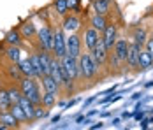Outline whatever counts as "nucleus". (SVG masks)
<instances>
[{"mask_svg":"<svg viewBox=\"0 0 153 130\" xmlns=\"http://www.w3.org/2000/svg\"><path fill=\"white\" fill-rule=\"evenodd\" d=\"M113 53L116 55V58L120 60V62H127V53H128V41L127 39H116V42L113 46Z\"/></svg>","mask_w":153,"mask_h":130,"instance_id":"nucleus-10","label":"nucleus"},{"mask_svg":"<svg viewBox=\"0 0 153 130\" xmlns=\"http://www.w3.org/2000/svg\"><path fill=\"white\" fill-rule=\"evenodd\" d=\"M19 33L23 39H35L37 37V28L32 21H25L21 27H19Z\"/></svg>","mask_w":153,"mask_h":130,"instance_id":"nucleus-15","label":"nucleus"},{"mask_svg":"<svg viewBox=\"0 0 153 130\" xmlns=\"http://www.w3.org/2000/svg\"><path fill=\"white\" fill-rule=\"evenodd\" d=\"M18 67H19V72L23 74L25 77H35V72H33V67H32V62H30V56L28 58H23L18 62Z\"/></svg>","mask_w":153,"mask_h":130,"instance_id":"nucleus-14","label":"nucleus"},{"mask_svg":"<svg viewBox=\"0 0 153 130\" xmlns=\"http://www.w3.org/2000/svg\"><path fill=\"white\" fill-rule=\"evenodd\" d=\"M67 55V48H65V35L63 30H55L53 32V56L60 60L62 56Z\"/></svg>","mask_w":153,"mask_h":130,"instance_id":"nucleus-4","label":"nucleus"},{"mask_svg":"<svg viewBox=\"0 0 153 130\" xmlns=\"http://www.w3.org/2000/svg\"><path fill=\"white\" fill-rule=\"evenodd\" d=\"M90 55H92V58L95 60V63L99 65V69H100L102 65H106V63H107V55H109V51H107L106 46H104V41H102V37L97 41L95 48H93L92 51H90Z\"/></svg>","mask_w":153,"mask_h":130,"instance_id":"nucleus-5","label":"nucleus"},{"mask_svg":"<svg viewBox=\"0 0 153 130\" xmlns=\"http://www.w3.org/2000/svg\"><path fill=\"white\" fill-rule=\"evenodd\" d=\"M7 93H9L11 104H18V102H19V99L23 97V93H21L19 86H9V88H7Z\"/></svg>","mask_w":153,"mask_h":130,"instance_id":"nucleus-27","label":"nucleus"},{"mask_svg":"<svg viewBox=\"0 0 153 130\" xmlns=\"http://www.w3.org/2000/svg\"><path fill=\"white\" fill-rule=\"evenodd\" d=\"M99 39H100V33L93 28L92 25H88V27L85 28V32H83V39H81V42H83V46L86 48V51L90 53L93 48H95V44H97Z\"/></svg>","mask_w":153,"mask_h":130,"instance_id":"nucleus-7","label":"nucleus"},{"mask_svg":"<svg viewBox=\"0 0 153 130\" xmlns=\"http://www.w3.org/2000/svg\"><path fill=\"white\" fill-rule=\"evenodd\" d=\"M99 76V65L95 63L90 53H81L77 56V79L76 83L85 88V81H90V86L97 81Z\"/></svg>","mask_w":153,"mask_h":130,"instance_id":"nucleus-1","label":"nucleus"},{"mask_svg":"<svg viewBox=\"0 0 153 130\" xmlns=\"http://www.w3.org/2000/svg\"><path fill=\"white\" fill-rule=\"evenodd\" d=\"M9 111H11V113L14 114V118L18 120V123H23V121H28V116H27V113L23 111V107H21L19 104H13Z\"/></svg>","mask_w":153,"mask_h":130,"instance_id":"nucleus-22","label":"nucleus"},{"mask_svg":"<svg viewBox=\"0 0 153 130\" xmlns=\"http://www.w3.org/2000/svg\"><path fill=\"white\" fill-rule=\"evenodd\" d=\"M109 7H111V4H109V0H93V11L97 13V14H107L109 13Z\"/></svg>","mask_w":153,"mask_h":130,"instance_id":"nucleus-23","label":"nucleus"},{"mask_svg":"<svg viewBox=\"0 0 153 130\" xmlns=\"http://www.w3.org/2000/svg\"><path fill=\"white\" fill-rule=\"evenodd\" d=\"M102 41H104V46H106L107 51H113V46L116 42V27L114 25H107L106 28H104Z\"/></svg>","mask_w":153,"mask_h":130,"instance_id":"nucleus-11","label":"nucleus"},{"mask_svg":"<svg viewBox=\"0 0 153 130\" xmlns=\"http://www.w3.org/2000/svg\"><path fill=\"white\" fill-rule=\"evenodd\" d=\"M37 41H39V48L53 53V30L49 27H42L41 30H37Z\"/></svg>","mask_w":153,"mask_h":130,"instance_id":"nucleus-6","label":"nucleus"},{"mask_svg":"<svg viewBox=\"0 0 153 130\" xmlns=\"http://www.w3.org/2000/svg\"><path fill=\"white\" fill-rule=\"evenodd\" d=\"M48 113H49V109H46L44 105L41 107H35V111H33V120H42V118H46L48 116Z\"/></svg>","mask_w":153,"mask_h":130,"instance_id":"nucleus-30","label":"nucleus"},{"mask_svg":"<svg viewBox=\"0 0 153 130\" xmlns=\"http://www.w3.org/2000/svg\"><path fill=\"white\" fill-rule=\"evenodd\" d=\"M11 99H9V93L7 90H0V111H9L11 109Z\"/></svg>","mask_w":153,"mask_h":130,"instance_id":"nucleus-26","label":"nucleus"},{"mask_svg":"<svg viewBox=\"0 0 153 130\" xmlns=\"http://www.w3.org/2000/svg\"><path fill=\"white\" fill-rule=\"evenodd\" d=\"M67 7H69V11H76L79 7V0H67Z\"/></svg>","mask_w":153,"mask_h":130,"instance_id":"nucleus-32","label":"nucleus"},{"mask_svg":"<svg viewBox=\"0 0 153 130\" xmlns=\"http://www.w3.org/2000/svg\"><path fill=\"white\" fill-rule=\"evenodd\" d=\"M41 83H42V88H44V91H49V93H55V95H58L60 93V85L53 79V76L51 74H44L42 76V79H41Z\"/></svg>","mask_w":153,"mask_h":130,"instance_id":"nucleus-12","label":"nucleus"},{"mask_svg":"<svg viewBox=\"0 0 153 130\" xmlns=\"http://www.w3.org/2000/svg\"><path fill=\"white\" fill-rule=\"evenodd\" d=\"M146 32H144V28H137L136 32H134V42L136 44H139L141 48L144 46V42H146Z\"/></svg>","mask_w":153,"mask_h":130,"instance_id":"nucleus-28","label":"nucleus"},{"mask_svg":"<svg viewBox=\"0 0 153 130\" xmlns=\"http://www.w3.org/2000/svg\"><path fill=\"white\" fill-rule=\"evenodd\" d=\"M144 48H146V51H148V53H150V55L153 56V37H148V39H146V42H144Z\"/></svg>","mask_w":153,"mask_h":130,"instance_id":"nucleus-31","label":"nucleus"},{"mask_svg":"<svg viewBox=\"0 0 153 130\" xmlns=\"http://www.w3.org/2000/svg\"><path fill=\"white\" fill-rule=\"evenodd\" d=\"M30 62H32V67H33V72H35V77L37 79H42V65H41V60H39V53L33 51L30 55Z\"/></svg>","mask_w":153,"mask_h":130,"instance_id":"nucleus-21","label":"nucleus"},{"mask_svg":"<svg viewBox=\"0 0 153 130\" xmlns=\"http://www.w3.org/2000/svg\"><path fill=\"white\" fill-rule=\"evenodd\" d=\"M55 9L60 16H65L69 13V7H67V0H55Z\"/></svg>","mask_w":153,"mask_h":130,"instance_id":"nucleus-29","label":"nucleus"},{"mask_svg":"<svg viewBox=\"0 0 153 130\" xmlns=\"http://www.w3.org/2000/svg\"><path fill=\"white\" fill-rule=\"evenodd\" d=\"M41 105H44L46 109H53L56 105V95L49 93V91H44V95L41 97Z\"/></svg>","mask_w":153,"mask_h":130,"instance_id":"nucleus-24","label":"nucleus"},{"mask_svg":"<svg viewBox=\"0 0 153 130\" xmlns=\"http://www.w3.org/2000/svg\"><path fill=\"white\" fill-rule=\"evenodd\" d=\"M21 33H19V30H11L7 35H5V42L9 44V46H19L21 44Z\"/></svg>","mask_w":153,"mask_h":130,"instance_id":"nucleus-25","label":"nucleus"},{"mask_svg":"<svg viewBox=\"0 0 153 130\" xmlns=\"http://www.w3.org/2000/svg\"><path fill=\"white\" fill-rule=\"evenodd\" d=\"M60 65H62L63 74L76 83V79H77V58L71 56V55H65V56L60 58Z\"/></svg>","mask_w":153,"mask_h":130,"instance_id":"nucleus-3","label":"nucleus"},{"mask_svg":"<svg viewBox=\"0 0 153 130\" xmlns=\"http://www.w3.org/2000/svg\"><path fill=\"white\" fill-rule=\"evenodd\" d=\"M150 67H153V56L146 51V49H141V51H139V69L146 71V69H150Z\"/></svg>","mask_w":153,"mask_h":130,"instance_id":"nucleus-19","label":"nucleus"},{"mask_svg":"<svg viewBox=\"0 0 153 130\" xmlns=\"http://www.w3.org/2000/svg\"><path fill=\"white\" fill-rule=\"evenodd\" d=\"M21 49H19V46H9L7 44V49H5V58H7V62H13V63H18L19 60H21Z\"/></svg>","mask_w":153,"mask_h":130,"instance_id":"nucleus-17","label":"nucleus"},{"mask_svg":"<svg viewBox=\"0 0 153 130\" xmlns=\"http://www.w3.org/2000/svg\"><path fill=\"white\" fill-rule=\"evenodd\" d=\"M81 37L77 35L76 32L74 33H69V37L65 39V48H67V55H71V56H79L81 55Z\"/></svg>","mask_w":153,"mask_h":130,"instance_id":"nucleus-8","label":"nucleus"},{"mask_svg":"<svg viewBox=\"0 0 153 130\" xmlns=\"http://www.w3.org/2000/svg\"><path fill=\"white\" fill-rule=\"evenodd\" d=\"M19 90H21V93L25 95V97H28L35 105H39L41 104V90H39V83L33 79V77H21L19 79Z\"/></svg>","mask_w":153,"mask_h":130,"instance_id":"nucleus-2","label":"nucleus"},{"mask_svg":"<svg viewBox=\"0 0 153 130\" xmlns=\"http://www.w3.org/2000/svg\"><path fill=\"white\" fill-rule=\"evenodd\" d=\"M18 104H19V105L23 107V111L27 113V116H28V121H32V120H33V111H35V104H33L28 97H25V95L19 99V102H18Z\"/></svg>","mask_w":153,"mask_h":130,"instance_id":"nucleus-18","label":"nucleus"},{"mask_svg":"<svg viewBox=\"0 0 153 130\" xmlns=\"http://www.w3.org/2000/svg\"><path fill=\"white\" fill-rule=\"evenodd\" d=\"M79 25H81V19H79L77 16H67V14H65V19H63V27H62V30H63V32H67V33H74V32L79 28Z\"/></svg>","mask_w":153,"mask_h":130,"instance_id":"nucleus-13","label":"nucleus"},{"mask_svg":"<svg viewBox=\"0 0 153 130\" xmlns=\"http://www.w3.org/2000/svg\"><path fill=\"white\" fill-rule=\"evenodd\" d=\"M0 123L5 129H14V127H18V120L14 118V114L11 111H0Z\"/></svg>","mask_w":153,"mask_h":130,"instance_id":"nucleus-16","label":"nucleus"},{"mask_svg":"<svg viewBox=\"0 0 153 130\" xmlns=\"http://www.w3.org/2000/svg\"><path fill=\"white\" fill-rule=\"evenodd\" d=\"M139 51H141V46L136 42L128 44V53H127V65L130 67V71L137 72L139 71Z\"/></svg>","mask_w":153,"mask_h":130,"instance_id":"nucleus-9","label":"nucleus"},{"mask_svg":"<svg viewBox=\"0 0 153 130\" xmlns=\"http://www.w3.org/2000/svg\"><path fill=\"white\" fill-rule=\"evenodd\" d=\"M90 25H92L99 33H102L104 28L107 27V21H106V18H104L102 14H97V13H95V14L92 16V19H90Z\"/></svg>","mask_w":153,"mask_h":130,"instance_id":"nucleus-20","label":"nucleus"}]
</instances>
